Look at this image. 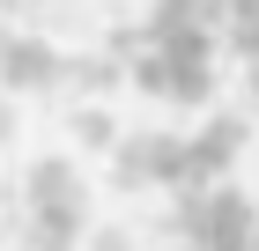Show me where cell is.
<instances>
[{
	"instance_id": "6da1fadb",
	"label": "cell",
	"mask_w": 259,
	"mask_h": 251,
	"mask_svg": "<svg viewBox=\"0 0 259 251\" xmlns=\"http://www.w3.org/2000/svg\"><path fill=\"white\" fill-rule=\"evenodd\" d=\"M22 199H30V244L22 251H81L89 244V185L67 155H37L30 177H22Z\"/></svg>"
},
{
	"instance_id": "7a4b0ae2",
	"label": "cell",
	"mask_w": 259,
	"mask_h": 251,
	"mask_svg": "<svg viewBox=\"0 0 259 251\" xmlns=\"http://www.w3.org/2000/svg\"><path fill=\"white\" fill-rule=\"evenodd\" d=\"M170 222H178V236L193 251H259V214L230 177L222 185H185Z\"/></svg>"
},
{
	"instance_id": "3957f363",
	"label": "cell",
	"mask_w": 259,
	"mask_h": 251,
	"mask_svg": "<svg viewBox=\"0 0 259 251\" xmlns=\"http://www.w3.org/2000/svg\"><path fill=\"white\" fill-rule=\"evenodd\" d=\"M111 177H119L126 192H178L185 185V133H119L111 140Z\"/></svg>"
},
{
	"instance_id": "277c9868",
	"label": "cell",
	"mask_w": 259,
	"mask_h": 251,
	"mask_svg": "<svg viewBox=\"0 0 259 251\" xmlns=\"http://www.w3.org/2000/svg\"><path fill=\"white\" fill-rule=\"evenodd\" d=\"M237 155H244V118L237 111H215L200 133H185V185H222ZM185 185H178V192H185Z\"/></svg>"
},
{
	"instance_id": "5b68a950",
	"label": "cell",
	"mask_w": 259,
	"mask_h": 251,
	"mask_svg": "<svg viewBox=\"0 0 259 251\" xmlns=\"http://www.w3.org/2000/svg\"><path fill=\"white\" fill-rule=\"evenodd\" d=\"M67 81V52H52L45 37H8L0 44V89L8 96H37Z\"/></svg>"
},
{
	"instance_id": "8992f818",
	"label": "cell",
	"mask_w": 259,
	"mask_h": 251,
	"mask_svg": "<svg viewBox=\"0 0 259 251\" xmlns=\"http://www.w3.org/2000/svg\"><path fill=\"white\" fill-rule=\"evenodd\" d=\"M67 81H74V89H89V96H104V89H119V81H126V59H119V52L67 59Z\"/></svg>"
},
{
	"instance_id": "52a82bcc",
	"label": "cell",
	"mask_w": 259,
	"mask_h": 251,
	"mask_svg": "<svg viewBox=\"0 0 259 251\" xmlns=\"http://www.w3.org/2000/svg\"><path fill=\"white\" fill-rule=\"evenodd\" d=\"M74 133L89 140V148H111V140H119V126H111V111L97 104V111H74Z\"/></svg>"
},
{
	"instance_id": "ba28073f",
	"label": "cell",
	"mask_w": 259,
	"mask_h": 251,
	"mask_svg": "<svg viewBox=\"0 0 259 251\" xmlns=\"http://www.w3.org/2000/svg\"><path fill=\"white\" fill-rule=\"evenodd\" d=\"M81 251H141V244H134L126 229H89V244H81Z\"/></svg>"
},
{
	"instance_id": "9c48e42d",
	"label": "cell",
	"mask_w": 259,
	"mask_h": 251,
	"mask_svg": "<svg viewBox=\"0 0 259 251\" xmlns=\"http://www.w3.org/2000/svg\"><path fill=\"white\" fill-rule=\"evenodd\" d=\"M15 133V104H8V89H0V140Z\"/></svg>"
}]
</instances>
